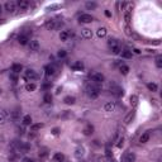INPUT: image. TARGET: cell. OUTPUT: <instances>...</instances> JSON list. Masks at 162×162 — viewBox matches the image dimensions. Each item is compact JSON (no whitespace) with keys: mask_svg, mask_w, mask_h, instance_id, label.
<instances>
[{"mask_svg":"<svg viewBox=\"0 0 162 162\" xmlns=\"http://www.w3.org/2000/svg\"><path fill=\"white\" fill-rule=\"evenodd\" d=\"M156 66H157L158 69L162 67V56H157V57H156Z\"/></svg>","mask_w":162,"mask_h":162,"instance_id":"37","label":"cell"},{"mask_svg":"<svg viewBox=\"0 0 162 162\" xmlns=\"http://www.w3.org/2000/svg\"><path fill=\"white\" fill-rule=\"evenodd\" d=\"M122 147H123V138L119 139V143H118V148H122Z\"/></svg>","mask_w":162,"mask_h":162,"instance_id":"47","label":"cell"},{"mask_svg":"<svg viewBox=\"0 0 162 162\" xmlns=\"http://www.w3.org/2000/svg\"><path fill=\"white\" fill-rule=\"evenodd\" d=\"M117 5H118V8H120V9H124V8H125V5H127V3H124V1H123V3H118Z\"/></svg>","mask_w":162,"mask_h":162,"instance_id":"43","label":"cell"},{"mask_svg":"<svg viewBox=\"0 0 162 162\" xmlns=\"http://www.w3.org/2000/svg\"><path fill=\"white\" fill-rule=\"evenodd\" d=\"M131 105L133 108H137V105H138V96L137 95H132L131 96Z\"/></svg>","mask_w":162,"mask_h":162,"instance_id":"25","label":"cell"},{"mask_svg":"<svg viewBox=\"0 0 162 162\" xmlns=\"http://www.w3.org/2000/svg\"><path fill=\"white\" fill-rule=\"evenodd\" d=\"M47 156V152L46 151H42V152H39V157H46Z\"/></svg>","mask_w":162,"mask_h":162,"instance_id":"46","label":"cell"},{"mask_svg":"<svg viewBox=\"0 0 162 162\" xmlns=\"http://www.w3.org/2000/svg\"><path fill=\"white\" fill-rule=\"evenodd\" d=\"M24 162H34V161L30 160V158H24Z\"/></svg>","mask_w":162,"mask_h":162,"instance_id":"51","label":"cell"},{"mask_svg":"<svg viewBox=\"0 0 162 162\" xmlns=\"http://www.w3.org/2000/svg\"><path fill=\"white\" fill-rule=\"evenodd\" d=\"M19 115H20V112H19V109H16L14 113H13V119H18Z\"/></svg>","mask_w":162,"mask_h":162,"instance_id":"41","label":"cell"},{"mask_svg":"<svg viewBox=\"0 0 162 162\" xmlns=\"http://www.w3.org/2000/svg\"><path fill=\"white\" fill-rule=\"evenodd\" d=\"M24 77H25L27 80L32 81V80H36V79H37V74H36L33 70H27V71L24 72Z\"/></svg>","mask_w":162,"mask_h":162,"instance_id":"6","label":"cell"},{"mask_svg":"<svg viewBox=\"0 0 162 162\" xmlns=\"http://www.w3.org/2000/svg\"><path fill=\"white\" fill-rule=\"evenodd\" d=\"M147 88L149 91H152V92H155V91H157V85L156 84H153V82H149V84H147Z\"/></svg>","mask_w":162,"mask_h":162,"instance_id":"33","label":"cell"},{"mask_svg":"<svg viewBox=\"0 0 162 162\" xmlns=\"http://www.w3.org/2000/svg\"><path fill=\"white\" fill-rule=\"evenodd\" d=\"M53 160H55V162H63L65 161V155L61 153V152H57V153H55Z\"/></svg>","mask_w":162,"mask_h":162,"instance_id":"13","label":"cell"},{"mask_svg":"<svg viewBox=\"0 0 162 162\" xmlns=\"http://www.w3.org/2000/svg\"><path fill=\"white\" fill-rule=\"evenodd\" d=\"M30 49H32V51H38V49H39V42H38L37 39L30 41Z\"/></svg>","mask_w":162,"mask_h":162,"instance_id":"19","label":"cell"},{"mask_svg":"<svg viewBox=\"0 0 162 162\" xmlns=\"http://www.w3.org/2000/svg\"><path fill=\"white\" fill-rule=\"evenodd\" d=\"M42 88H43V89H48V88H51V84H46V85H43Z\"/></svg>","mask_w":162,"mask_h":162,"instance_id":"50","label":"cell"},{"mask_svg":"<svg viewBox=\"0 0 162 162\" xmlns=\"http://www.w3.org/2000/svg\"><path fill=\"white\" fill-rule=\"evenodd\" d=\"M134 115H135V112H134V110H132V112H131V113H129V114L125 117V119H124V123H125V124H129V123L132 122V119L134 118Z\"/></svg>","mask_w":162,"mask_h":162,"instance_id":"20","label":"cell"},{"mask_svg":"<svg viewBox=\"0 0 162 162\" xmlns=\"http://www.w3.org/2000/svg\"><path fill=\"white\" fill-rule=\"evenodd\" d=\"M23 124H24V125H30V124H32V117H30V115H25V117L23 118Z\"/></svg>","mask_w":162,"mask_h":162,"instance_id":"32","label":"cell"},{"mask_svg":"<svg viewBox=\"0 0 162 162\" xmlns=\"http://www.w3.org/2000/svg\"><path fill=\"white\" fill-rule=\"evenodd\" d=\"M43 101H44L46 104H51V103H52V95H51L49 92L44 94V96H43Z\"/></svg>","mask_w":162,"mask_h":162,"instance_id":"27","label":"cell"},{"mask_svg":"<svg viewBox=\"0 0 162 162\" xmlns=\"http://www.w3.org/2000/svg\"><path fill=\"white\" fill-rule=\"evenodd\" d=\"M36 88H37V86H36V84H33V82H28V84L25 85V90H27V91H34Z\"/></svg>","mask_w":162,"mask_h":162,"instance_id":"31","label":"cell"},{"mask_svg":"<svg viewBox=\"0 0 162 162\" xmlns=\"http://www.w3.org/2000/svg\"><path fill=\"white\" fill-rule=\"evenodd\" d=\"M67 38H69V33H67V32L63 30V32L59 33V39H61V41H67Z\"/></svg>","mask_w":162,"mask_h":162,"instance_id":"34","label":"cell"},{"mask_svg":"<svg viewBox=\"0 0 162 162\" xmlns=\"http://www.w3.org/2000/svg\"><path fill=\"white\" fill-rule=\"evenodd\" d=\"M85 89H86V92H88V95L91 99L98 98L99 94H100V88L99 86H95V85H91V84H86Z\"/></svg>","mask_w":162,"mask_h":162,"instance_id":"1","label":"cell"},{"mask_svg":"<svg viewBox=\"0 0 162 162\" xmlns=\"http://www.w3.org/2000/svg\"><path fill=\"white\" fill-rule=\"evenodd\" d=\"M119 70H120V72L123 75H128V72H129V67L127 65H120Z\"/></svg>","mask_w":162,"mask_h":162,"instance_id":"28","label":"cell"},{"mask_svg":"<svg viewBox=\"0 0 162 162\" xmlns=\"http://www.w3.org/2000/svg\"><path fill=\"white\" fill-rule=\"evenodd\" d=\"M10 79H12L14 82H16V81H18V76H16V74H12V75H10Z\"/></svg>","mask_w":162,"mask_h":162,"instance_id":"45","label":"cell"},{"mask_svg":"<svg viewBox=\"0 0 162 162\" xmlns=\"http://www.w3.org/2000/svg\"><path fill=\"white\" fill-rule=\"evenodd\" d=\"M131 19H132V15H131V12H125L124 13V20H125V23H127V25L131 23Z\"/></svg>","mask_w":162,"mask_h":162,"instance_id":"30","label":"cell"},{"mask_svg":"<svg viewBox=\"0 0 162 162\" xmlns=\"http://www.w3.org/2000/svg\"><path fill=\"white\" fill-rule=\"evenodd\" d=\"M134 52H135V53H137V55H139V53H141V51H139V49H137V48H135V49H134Z\"/></svg>","mask_w":162,"mask_h":162,"instance_id":"53","label":"cell"},{"mask_svg":"<svg viewBox=\"0 0 162 162\" xmlns=\"http://www.w3.org/2000/svg\"><path fill=\"white\" fill-rule=\"evenodd\" d=\"M120 53H122V57H123V58H132V51H129V49H124V51H122Z\"/></svg>","mask_w":162,"mask_h":162,"instance_id":"23","label":"cell"},{"mask_svg":"<svg viewBox=\"0 0 162 162\" xmlns=\"http://www.w3.org/2000/svg\"><path fill=\"white\" fill-rule=\"evenodd\" d=\"M125 34H127V36H132V32H131L129 25H125Z\"/></svg>","mask_w":162,"mask_h":162,"instance_id":"42","label":"cell"},{"mask_svg":"<svg viewBox=\"0 0 162 162\" xmlns=\"http://www.w3.org/2000/svg\"><path fill=\"white\" fill-rule=\"evenodd\" d=\"M28 41H29V39H28V37H27V36H24V34H20V36L18 37V42L22 44V46H25V44L28 43Z\"/></svg>","mask_w":162,"mask_h":162,"instance_id":"15","label":"cell"},{"mask_svg":"<svg viewBox=\"0 0 162 162\" xmlns=\"http://www.w3.org/2000/svg\"><path fill=\"white\" fill-rule=\"evenodd\" d=\"M52 134H53V135H58V134H59V129H58V128H53V129H52Z\"/></svg>","mask_w":162,"mask_h":162,"instance_id":"44","label":"cell"},{"mask_svg":"<svg viewBox=\"0 0 162 162\" xmlns=\"http://www.w3.org/2000/svg\"><path fill=\"white\" fill-rule=\"evenodd\" d=\"M22 70H23V66H22L20 63H14V65L12 66V71H13L14 74H19Z\"/></svg>","mask_w":162,"mask_h":162,"instance_id":"16","label":"cell"},{"mask_svg":"<svg viewBox=\"0 0 162 162\" xmlns=\"http://www.w3.org/2000/svg\"><path fill=\"white\" fill-rule=\"evenodd\" d=\"M66 51H63V49H61V51H58V57H61V58H63V57H66Z\"/></svg>","mask_w":162,"mask_h":162,"instance_id":"39","label":"cell"},{"mask_svg":"<svg viewBox=\"0 0 162 162\" xmlns=\"http://www.w3.org/2000/svg\"><path fill=\"white\" fill-rule=\"evenodd\" d=\"M84 67H85V66H84V63H82L81 61L75 62L74 65L71 66V69H72L74 71H82V70H84Z\"/></svg>","mask_w":162,"mask_h":162,"instance_id":"7","label":"cell"},{"mask_svg":"<svg viewBox=\"0 0 162 162\" xmlns=\"http://www.w3.org/2000/svg\"><path fill=\"white\" fill-rule=\"evenodd\" d=\"M85 6H86V9H89V10H94V9H96L98 4H96L95 1H86V3H85Z\"/></svg>","mask_w":162,"mask_h":162,"instance_id":"18","label":"cell"},{"mask_svg":"<svg viewBox=\"0 0 162 162\" xmlns=\"http://www.w3.org/2000/svg\"><path fill=\"white\" fill-rule=\"evenodd\" d=\"M44 27H46L48 30H52V29H55V28H56V23H55V20H53V19H49V20H46Z\"/></svg>","mask_w":162,"mask_h":162,"instance_id":"9","label":"cell"},{"mask_svg":"<svg viewBox=\"0 0 162 162\" xmlns=\"http://www.w3.org/2000/svg\"><path fill=\"white\" fill-rule=\"evenodd\" d=\"M105 15H106V16H109V18H110V16H112V13H110V12H109V10H105Z\"/></svg>","mask_w":162,"mask_h":162,"instance_id":"49","label":"cell"},{"mask_svg":"<svg viewBox=\"0 0 162 162\" xmlns=\"http://www.w3.org/2000/svg\"><path fill=\"white\" fill-rule=\"evenodd\" d=\"M148 139H149V133L148 132L143 133V134L139 137V142H141V143H146V142H148Z\"/></svg>","mask_w":162,"mask_h":162,"instance_id":"22","label":"cell"},{"mask_svg":"<svg viewBox=\"0 0 162 162\" xmlns=\"http://www.w3.org/2000/svg\"><path fill=\"white\" fill-rule=\"evenodd\" d=\"M96 34H98V37H100V38H103L106 36V28H99L98 32H96Z\"/></svg>","mask_w":162,"mask_h":162,"instance_id":"29","label":"cell"},{"mask_svg":"<svg viewBox=\"0 0 162 162\" xmlns=\"http://www.w3.org/2000/svg\"><path fill=\"white\" fill-rule=\"evenodd\" d=\"M41 128H43V123H37V124H32V125H30L32 132H37V131H39Z\"/></svg>","mask_w":162,"mask_h":162,"instance_id":"24","label":"cell"},{"mask_svg":"<svg viewBox=\"0 0 162 162\" xmlns=\"http://www.w3.org/2000/svg\"><path fill=\"white\" fill-rule=\"evenodd\" d=\"M92 22V16L90 14H82L80 16V23H91Z\"/></svg>","mask_w":162,"mask_h":162,"instance_id":"8","label":"cell"},{"mask_svg":"<svg viewBox=\"0 0 162 162\" xmlns=\"http://www.w3.org/2000/svg\"><path fill=\"white\" fill-rule=\"evenodd\" d=\"M5 120H6V117H5V114H4V113H0V125L5 124Z\"/></svg>","mask_w":162,"mask_h":162,"instance_id":"38","label":"cell"},{"mask_svg":"<svg viewBox=\"0 0 162 162\" xmlns=\"http://www.w3.org/2000/svg\"><path fill=\"white\" fill-rule=\"evenodd\" d=\"M3 12H4V10H3V5H1V4H0V15L3 14Z\"/></svg>","mask_w":162,"mask_h":162,"instance_id":"52","label":"cell"},{"mask_svg":"<svg viewBox=\"0 0 162 162\" xmlns=\"http://www.w3.org/2000/svg\"><path fill=\"white\" fill-rule=\"evenodd\" d=\"M55 72H56L55 66H52V65L46 66V75H47V76H52V75H55Z\"/></svg>","mask_w":162,"mask_h":162,"instance_id":"12","label":"cell"},{"mask_svg":"<svg viewBox=\"0 0 162 162\" xmlns=\"http://www.w3.org/2000/svg\"><path fill=\"white\" fill-rule=\"evenodd\" d=\"M110 91H112L115 96H123V94H124L123 89L119 88L118 85H115L114 82H112V84H110Z\"/></svg>","mask_w":162,"mask_h":162,"instance_id":"2","label":"cell"},{"mask_svg":"<svg viewBox=\"0 0 162 162\" xmlns=\"http://www.w3.org/2000/svg\"><path fill=\"white\" fill-rule=\"evenodd\" d=\"M105 155H106V156H108V157H110V156H112V155H113V153H112V152H110V149H106V153H105Z\"/></svg>","mask_w":162,"mask_h":162,"instance_id":"48","label":"cell"},{"mask_svg":"<svg viewBox=\"0 0 162 162\" xmlns=\"http://www.w3.org/2000/svg\"><path fill=\"white\" fill-rule=\"evenodd\" d=\"M135 161V155L133 152H128L122 157V162H134Z\"/></svg>","mask_w":162,"mask_h":162,"instance_id":"4","label":"cell"},{"mask_svg":"<svg viewBox=\"0 0 162 162\" xmlns=\"http://www.w3.org/2000/svg\"><path fill=\"white\" fill-rule=\"evenodd\" d=\"M16 5L20 8V9H27L29 6V1L28 0H18L16 1Z\"/></svg>","mask_w":162,"mask_h":162,"instance_id":"11","label":"cell"},{"mask_svg":"<svg viewBox=\"0 0 162 162\" xmlns=\"http://www.w3.org/2000/svg\"><path fill=\"white\" fill-rule=\"evenodd\" d=\"M84 152H85V151H84L82 147H77L75 149V157H76V158H81V157L84 156Z\"/></svg>","mask_w":162,"mask_h":162,"instance_id":"17","label":"cell"},{"mask_svg":"<svg viewBox=\"0 0 162 162\" xmlns=\"http://www.w3.org/2000/svg\"><path fill=\"white\" fill-rule=\"evenodd\" d=\"M108 44H109V47H110V48H113V47H115V46H119L118 41H117V39H112V38L108 41Z\"/></svg>","mask_w":162,"mask_h":162,"instance_id":"35","label":"cell"},{"mask_svg":"<svg viewBox=\"0 0 162 162\" xmlns=\"http://www.w3.org/2000/svg\"><path fill=\"white\" fill-rule=\"evenodd\" d=\"M59 5L58 4H53V5H49L48 8H47V10H55V9H57Z\"/></svg>","mask_w":162,"mask_h":162,"instance_id":"40","label":"cell"},{"mask_svg":"<svg viewBox=\"0 0 162 162\" xmlns=\"http://www.w3.org/2000/svg\"><path fill=\"white\" fill-rule=\"evenodd\" d=\"M90 77H91V80H92L94 82H96V84H101L104 80H105L104 75L100 74V72H94V74H90Z\"/></svg>","mask_w":162,"mask_h":162,"instance_id":"3","label":"cell"},{"mask_svg":"<svg viewBox=\"0 0 162 162\" xmlns=\"http://www.w3.org/2000/svg\"><path fill=\"white\" fill-rule=\"evenodd\" d=\"M81 34H82L84 38H88V39L92 37V32H91V29H89V28H84V29L81 30Z\"/></svg>","mask_w":162,"mask_h":162,"instance_id":"14","label":"cell"},{"mask_svg":"<svg viewBox=\"0 0 162 162\" xmlns=\"http://www.w3.org/2000/svg\"><path fill=\"white\" fill-rule=\"evenodd\" d=\"M112 49V53H114V55H119L120 53V46H115V47H113V48H110Z\"/></svg>","mask_w":162,"mask_h":162,"instance_id":"36","label":"cell"},{"mask_svg":"<svg viewBox=\"0 0 162 162\" xmlns=\"http://www.w3.org/2000/svg\"><path fill=\"white\" fill-rule=\"evenodd\" d=\"M92 132H94V127H92V125H90V124L86 125V127L84 128V134H85V135H91Z\"/></svg>","mask_w":162,"mask_h":162,"instance_id":"21","label":"cell"},{"mask_svg":"<svg viewBox=\"0 0 162 162\" xmlns=\"http://www.w3.org/2000/svg\"><path fill=\"white\" fill-rule=\"evenodd\" d=\"M63 101H65V104H67V105H72V104H75V98L74 96H66V98L63 99Z\"/></svg>","mask_w":162,"mask_h":162,"instance_id":"26","label":"cell"},{"mask_svg":"<svg viewBox=\"0 0 162 162\" xmlns=\"http://www.w3.org/2000/svg\"><path fill=\"white\" fill-rule=\"evenodd\" d=\"M4 23H5V20H4V19H0V25H1V24H4Z\"/></svg>","mask_w":162,"mask_h":162,"instance_id":"54","label":"cell"},{"mask_svg":"<svg viewBox=\"0 0 162 162\" xmlns=\"http://www.w3.org/2000/svg\"><path fill=\"white\" fill-rule=\"evenodd\" d=\"M104 109L105 112H114L115 110V103L114 101H109L104 105Z\"/></svg>","mask_w":162,"mask_h":162,"instance_id":"10","label":"cell"},{"mask_svg":"<svg viewBox=\"0 0 162 162\" xmlns=\"http://www.w3.org/2000/svg\"><path fill=\"white\" fill-rule=\"evenodd\" d=\"M15 6H16V4H15L14 1H6V3H5V5H4L5 10H6V12H9V13H14V12H15Z\"/></svg>","mask_w":162,"mask_h":162,"instance_id":"5","label":"cell"},{"mask_svg":"<svg viewBox=\"0 0 162 162\" xmlns=\"http://www.w3.org/2000/svg\"><path fill=\"white\" fill-rule=\"evenodd\" d=\"M0 94H1V89H0Z\"/></svg>","mask_w":162,"mask_h":162,"instance_id":"55","label":"cell"}]
</instances>
